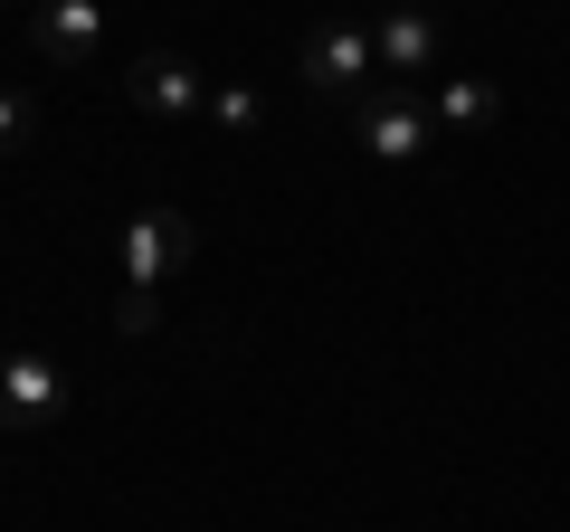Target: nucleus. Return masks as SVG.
<instances>
[{"label":"nucleus","mask_w":570,"mask_h":532,"mask_svg":"<svg viewBox=\"0 0 570 532\" xmlns=\"http://www.w3.org/2000/svg\"><path fill=\"white\" fill-rule=\"evenodd\" d=\"M352 134H362L371 162H419V152L438 144V115H428L419 86H371V96L352 105Z\"/></svg>","instance_id":"f257e3e1"},{"label":"nucleus","mask_w":570,"mask_h":532,"mask_svg":"<svg viewBox=\"0 0 570 532\" xmlns=\"http://www.w3.org/2000/svg\"><path fill=\"white\" fill-rule=\"evenodd\" d=\"M190 247H200V228H190L181 209H134V219H124V286L163 295L190 266Z\"/></svg>","instance_id":"f03ea898"},{"label":"nucleus","mask_w":570,"mask_h":532,"mask_svg":"<svg viewBox=\"0 0 570 532\" xmlns=\"http://www.w3.org/2000/svg\"><path fill=\"white\" fill-rule=\"evenodd\" d=\"M371 77H381V58H371V29H362V20H324V29L305 39V86H314V96L362 105Z\"/></svg>","instance_id":"7ed1b4c3"},{"label":"nucleus","mask_w":570,"mask_h":532,"mask_svg":"<svg viewBox=\"0 0 570 532\" xmlns=\"http://www.w3.org/2000/svg\"><path fill=\"white\" fill-rule=\"evenodd\" d=\"M371 58H381L390 86L438 77V10H428V0H390L381 20H371Z\"/></svg>","instance_id":"20e7f679"},{"label":"nucleus","mask_w":570,"mask_h":532,"mask_svg":"<svg viewBox=\"0 0 570 532\" xmlns=\"http://www.w3.org/2000/svg\"><path fill=\"white\" fill-rule=\"evenodd\" d=\"M124 96H134L142 115H163V124L209 115V86H200V67H190V58H171V48H153V58H134V67H124Z\"/></svg>","instance_id":"39448f33"},{"label":"nucleus","mask_w":570,"mask_h":532,"mask_svg":"<svg viewBox=\"0 0 570 532\" xmlns=\"http://www.w3.org/2000/svg\"><path fill=\"white\" fill-rule=\"evenodd\" d=\"M67 410V371L58 362H39V352H10L0 362V428H48V418Z\"/></svg>","instance_id":"423d86ee"},{"label":"nucleus","mask_w":570,"mask_h":532,"mask_svg":"<svg viewBox=\"0 0 570 532\" xmlns=\"http://www.w3.org/2000/svg\"><path fill=\"white\" fill-rule=\"evenodd\" d=\"M29 48L58 67H86L105 48V0H29Z\"/></svg>","instance_id":"0eeeda50"},{"label":"nucleus","mask_w":570,"mask_h":532,"mask_svg":"<svg viewBox=\"0 0 570 532\" xmlns=\"http://www.w3.org/2000/svg\"><path fill=\"white\" fill-rule=\"evenodd\" d=\"M428 115L448 124V134H485V124H494V77H438Z\"/></svg>","instance_id":"6e6552de"},{"label":"nucleus","mask_w":570,"mask_h":532,"mask_svg":"<svg viewBox=\"0 0 570 532\" xmlns=\"http://www.w3.org/2000/svg\"><path fill=\"white\" fill-rule=\"evenodd\" d=\"M29 134H39V105L20 86H0V152H29Z\"/></svg>","instance_id":"1a4fd4ad"},{"label":"nucleus","mask_w":570,"mask_h":532,"mask_svg":"<svg viewBox=\"0 0 570 532\" xmlns=\"http://www.w3.org/2000/svg\"><path fill=\"white\" fill-rule=\"evenodd\" d=\"M209 115H219V134H257V115H266V105L247 96V86H219V96H209Z\"/></svg>","instance_id":"9d476101"},{"label":"nucleus","mask_w":570,"mask_h":532,"mask_svg":"<svg viewBox=\"0 0 570 532\" xmlns=\"http://www.w3.org/2000/svg\"><path fill=\"white\" fill-rule=\"evenodd\" d=\"M163 324V295H142V286H124V305H115V333L134 343V333H153Z\"/></svg>","instance_id":"9b49d317"}]
</instances>
